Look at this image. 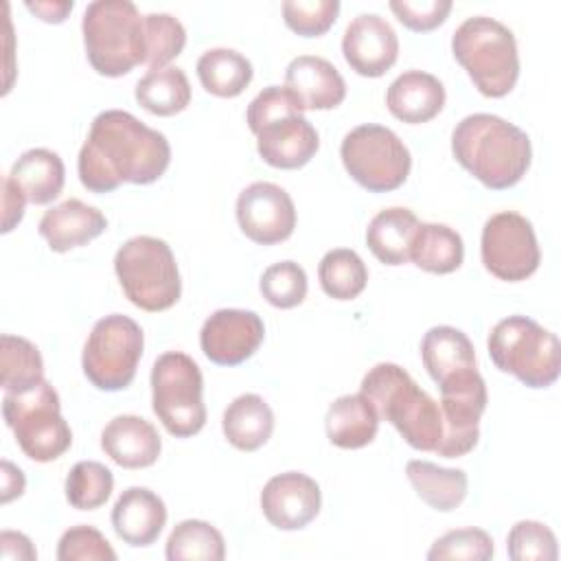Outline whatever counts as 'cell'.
<instances>
[{
    "mask_svg": "<svg viewBox=\"0 0 561 561\" xmlns=\"http://www.w3.org/2000/svg\"><path fill=\"white\" fill-rule=\"evenodd\" d=\"M337 0H285L283 18L285 24L302 37L324 35L337 20Z\"/></svg>",
    "mask_w": 561,
    "mask_h": 561,
    "instance_id": "cell-40",
    "label": "cell"
},
{
    "mask_svg": "<svg viewBox=\"0 0 561 561\" xmlns=\"http://www.w3.org/2000/svg\"><path fill=\"white\" fill-rule=\"evenodd\" d=\"M169 561H221L226 557L224 535L204 519L180 522L164 550Z\"/></svg>",
    "mask_w": 561,
    "mask_h": 561,
    "instance_id": "cell-33",
    "label": "cell"
},
{
    "mask_svg": "<svg viewBox=\"0 0 561 561\" xmlns=\"http://www.w3.org/2000/svg\"><path fill=\"white\" fill-rule=\"evenodd\" d=\"M72 0H64V2H26V9L28 11H33L39 20H44V22H55V24H59V22H64L66 20V15L72 11Z\"/></svg>",
    "mask_w": 561,
    "mask_h": 561,
    "instance_id": "cell-47",
    "label": "cell"
},
{
    "mask_svg": "<svg viewBox=\"0 0 561 561\" xmlns=\"http://www.w3.org/2000/svg\"><path fill=\"white\" fill-rule=\"evenodd\" d=\"M493 557V539L482 528H458L438 537L430 552V561L445 559H467V561H486Z\"/></svg>",
    "mask_w": 561,
    "mask_h": 561,
    "instance_id": "cell-41",
    "label": "cell"
},
{
    "mask_svg": "<svg viewBox=\"0 0 561 561\" xmlns=\"http://www.w3.org/2000/svg\"><path fill=\"white\" fill-rule=\"evenodd\" d=\"M322 493L313 478L300 471H285L270 478L261 491L265 519L280 530H300L320 513Z\"/></svg>",
    "mask_w": 561,
    "mask_h": 561,
    "instance_id": "cell-17",
    "label": "cell"
},
{
    "mask_svg": "<svg viewBox=\"0 0 561 561\" xmlns=\"http://www.w3.org/2000/svg\"><path fill=\"white\" fill-rule=\"evenodd\" d=\"M307 274L294 261H278L272 263L259 283L263 298L276 309H291L298 307L307 296Z\"/></svg>",
    "mask_w": 561,
    "mask_h": 561,
    "instance_id": "cell-38",
    "label": "cell"
},
{
    "mask_svg": "<svg viewBox=\"0 0 561 561\" xmlns=\"http://www.w3.org/2000/svg\"><path fill=\"white\" fill-rule=\"evenodd\" d=\"M221 430L228 443L241 451H256L274 432V412L259 394H239L224 410Z\"/></svg>",
    "mask_w": 561,
    "mask_h": 561,
    "instance_id": "cell-27",
    "label": "cell"
},
{
    "mask_svg": "<svg viewBox=\"0 0 561 561\" xmlns=\"http://www.w3.org/2000/svg\"><path fill=\"white\" fill-rule=\"evenodd\" d=\"M134 96L140 107L156 116H173L191 103V83L182 68L164 66L138 79Z\"/></svg>",
    "mask_w": 561,
    "mask_h": 561,
    "instance_id": "cell-32",
    "label": "cell"
},
{
    "mask_svg": "<svg viewBox=\"0 0 561 561\" xmlns=\"http://www.w3.org/2000/svg\"><path fill=\"white\" fill-rule=\"evenodd\" d=\"M167 524V506L158 493L147 486L125 489L114 508L112 526L118 539L131 548L151 546Z\"/></svg>",
    "mask_w": 561,
    "mask_h": 561,
    "instance_id": "cell-20",
    "label": "cell"
},
{
    "mask_svg": "<svg viewBox=\"0 0 561 561\" xmlns=\"http://www.w3.org/2000/svg\"><path fill=\"white\" fill-rule=\"evenodd\" d=\"M2 504H9L11 500L20 497L24 493L26 480L20 467H15L9 460H2Z\"/></svg>",
    "mask_w": 561,
    "mask_h": 561,
    "instance_id": "cell-46",
    "label": "cell"
},
{
    "mask_svg": "<svg viewBox=\"0 0 561 561\" xmlns=\"http://www.w3.org/2000/svg\"><path fill=\"white\" fill-rule=\"evenodd\" d=\"M285 88L302 110H333L346 99L344 77L331 61L316 55H298L289 61Z\"/></svg>",
    "mask_w": 561,
    "mask_h": 561,
    "instance_id": "cell-19",
    "label": "cell"
},
{
    "mask_svg": "<svg viewBox=\"0 0 561 561\" xmlns=\"http://www.w3.org/2000/svg\"><path fill=\"white\" fill-rule=\"evenodd\" d=\"M66 500L72 508L94 511L103 506L114 489L112 471L96 460L77 462L66 476Z\"/></svg>",
    "mask_w": 561,
    "mask_h": 561,
    "instance_id": "cell-36",
    "label": "cell"
},
{
    "mask_svg": "<svg viewBox=\"0 0 561 561\" xmlns=\"http://www.w3.org/2000/svg\"><path fill=\"white\" fill-rule=\"evenodd\" d=\"M451 53L467 70L480 94L506 96L519 77V53L515 35L502 22L473 15L451 35Z\"/></svg>",
    "mask_w": 561,
    "mask_h": 561,
    "instance_id": "cell-6",
    "label": "cell"
},
{
    "mask_svg": "<svg viewBox=\"0 0 561 561\" xmlns=\"http://www.w3.org/2000/svg\"><path fill=\"white\" fill-rule=\"evenodd\" d=\"M245 121L256 136L259 156L274 169H300L320 147L316 127L285 85L263 88L250 101Z\"/></svg>",
    "mask_w": 561,
    "mask_h": 561,
    "instance_id": "cell-4",
    "label": "cell"
},
{
    "mask_svg": "<svg viewBox=\"0 0 561 561\" xmlns=\"http://www.w3.org/2000/svg\"><path fill=\"white\" fill-rule=\"evenodd\" d=\"M241 232L261 245H274L291 237L296 206L289 193L274 182H252L237 197Z\"/></svg>",
    "mask_w": 561,
    "mask_h": 561,
    "instance_id": "cell-15",
    "label": "cell"
},
{
    "mask_svg": "<svg viewBox=\"0 0 561 561\" xmlns=\"http://www.w3.org/2000/svg\"><path fill=\"white\" fill-rule=\"evenodd\" d=\"M9 178L24 193L26 202L39 206L59 197L66 182V169L59 153L37 147L24 151L13 162Z\"/></svg>",
    "mask_w": 561,
    "mask_h": 561,
    "instance_id": "cell-26",
    "label": "cell"
},
{
    "mask_svg": "<svg viewBox=\"0 0 561 561\" xmlns=\"http://www.w3.org/2000/svg\"><path fill=\"white\" fill-rule=\"evenodd\" d=\"M2 416L24 456L35 462L57 460L72 445L59 394L46 379L22 392H4Z\"/></svg>",
    "mask_w": 561,
    "mask_h": 561,
    "instance_id": "cell-9",
    "label": "cell"
},
{
    "mask_svg": "<svg viewBox=\"0 0 561 561\" xmlns=\"http://www.w3.org/2000/svg\"><path fill=\"white\" fill-rule=\"evenodd\" d=\"M318 278L327 296L335 300H353L368 283V270L355 250L335 248L320 259Z\"/></svg>",
    "mask_w": 561,
    "mask_h": 561,
    "instance_id": "cell-35",
    "label": "cell"
},
{
    "mask_svg": "<svg viewBox=\"0 0 561 561\" xmlns=\"http://www.w3.org/2000/svg\"><path fill=\"white\" fill-rule=\"evenodd\" d=\"M123 294L142 311L171 309L182 294V278L167 241L149 234L127 239L114 256Z\"/></svg>",
    "mask_w": 561,
    "mask_h": 561,
    "instance_id": "cell-8",
    "label": "cell"
},
{
    "mask_svg": "<svg viewBox=\"0 0 561 561\" xmlns=\"http://www.w3.org/2000/svg\"><path fill=\"white\" fill-rule=\"evenodd\" d=\"M405 476L416 495L436 511H454L467 497V473L462 469L438 467L430 460H410Z\"/></svg>",
    "mask_w": 561,
    "mask_h": 561,
    "instance_id": "cell-29",
    "label": "cell"
},
{
    "mask_svg": "<svg viewBox=\"0 0 561 561\" xmlns=\"http://www.w3.org/2000/svg\"><path fill=\"white\" fill-rule=\"evenodd\" d=\"M186 44V31L171 13H147L145 15V64L156 70L164 68L175 59Z\"/></svg>",
    "mask_w": 561,
    "mask_h": 561,
    "instance_id": "cell-37",
    "label": "cell"
},
{
    "mask_svg": "<svg viewBox=\"0 0 561 561\" xmlns=\"http://www.w3.org/2000/svg\"><path fill=\"white\" fill-rule=\"evenodd\" d=\"M101 447L118 467L145 469L158 460L162 440L147 419L118 414L103 427Z\"/></svg>",
    "mask_w": 561,
    "mask_h": 561,
    "instance_id": "cell-21",
    "label": "cell"
},
{
    "mask_svg": "<svg viewBox=\"0 0 561 561\" xmlns=\"http://www.w3.org/2000/svg\"><path fill=\"white\" fill-rule=\"evenodd\" d=\"M390 11L397 15V20L416 33H425L432 31L436 26H440L449 11H451V2L449 0H392L390 2Z\"/></svg>",
    "mask_w": 561,
    "mask_h": 561,
    "instance_id": "cell-43",
    "label": "cell"
},
{
    "mask_svg": "<svg viewBox=\"0 0 561 561\" xmlns=\"http://www.w3.org/2000/svg\"><path fill=\"white\" fill-rule=\"evenodd\" d=\"M421 359L427 375L440 383L447 377L476 368V351L471 340L456 327H432L421 340Z\"/></svg>",
    "mask_w": 561,
    "mask_h": 561,
    "instance_id": "cell-28",
    "label": "cell"
},
{
    "mask_svg": "<svg viewBox=\"0 0 561 561\" xmlns=\"http://www.w3.org/2000/svg\"><path fill=\"white\" fill-rule=\"evenodd\" d=\"M142 346V329L136 320L123 313L105 316L94 322L85 340L81 355L83 375L99 390H123L136 377Z\"/></svg>",
    "mask_w": 561,
    "mask_h": 561,
    "instance_id": "cell-12",
    "label": "cell"
},
{
    "mask_svg": "<svg viewBox=\"0 0 561 561\" xmlns=\"http://www.w3.org/2000/svg\"><path fill=\"white\" fill-rule=\"evenodd\" d=\"M90 66L103 77H123L145 64V15L129 0H94L81 20Z\"/></svg>",
    "mask_w": 561,
    "mask_h": 561,
    "instance_id": "cell-5",
    "label": "cell"
},
{
    "mask_svg": "<svg viewBox=\"0 0 561 561\" xmlns=\"http://www.w3.org/2000/svg\"><path fill=\"white\" fill-rule=\"evenodd\" d=\"M329 440L340 449H359L375 440L379 416L373 403L362 394L337 397L324 416Z\"/></svg>",
    "mask_w": 561,
    "mask_h": 561,
    "instance_id": "cell-24",
    "label": "cell"
},
{
    "mask_svg": "<svg viewBox=\"0 0 561 561\" xmlns=\"http://www.w3.org/2000/svg\"><path fill=\"white\" fill-rule=\"evenodd\" d=\"M0 379L4 392H22L44 379V362L33 342L4 333L0 337Z\"/></svg>",
    "mask_w": 561,
    "mask_h": 561,
    "instance_id": "cell-34",
    "label": "cell"
},
{
    "mask_svg": "<svg viewBox=\"0 0 561 561\" xmlns=\"http://www.w3.org/2000/svg\"><path fill=\"white\" fill-rule=\"evenodd\" d=\"M443 438L434 454L460 458L469 454L480 438V416L486 408V386L478 368H467L438 383Z\"/></svg>",
    "mask_w": 561,
    "mask_h": 561,
    "instance_id": "cell-14",
    "label": "cell"
},
{
    "mask_svg": "<svg viewBox=\"0 0 561 561\" xmlns=\"http://www.w3.org/2000/svg\"><path fill=\"white\" fill-rule=\"evenodd\" d=\"M480 256L495 278L508 283L526 280L541 263L533 224L513 210L491 215L482 228Z\"/></svg>",
    "mask_w": 561,
    "mask_h": 561,
    "instance_id": "cell-13",
    "label": "cell"
},
{
    "mask_svg": "<svg viewBox=\"0 0 561 561\" xmlns=\"http://www.w3.org/2000/svg\"><path fill=\"white\" fill-rule=\"evenodd\" d=\"M359 392L373 403L377 416L388 421L410 447L436 451L443 438L440 405L408 370L392 362L375 364L364 375Z\"/></svg>",
    "mask_w": 561,
    "mask_h": 561,
    "instance_id": "cell-3",
    "label": "cell"
},
{
    "mask_svg": "<svg viewBox=\"0 0 561 561\" xmlns=\"http://www.w3.org/2000/svg\"><path fill=\"white\" fill-rule=\"evenodd\" d=\"M59 561H114L116 552L94 526L79 524L68 528L57 543Z\"/></svg>",
    "mask_w": 561,
    "mask_h": 561,
    "instance_id": "cell-42",
    "label": "cell"
},
{
    "mask_svg": "<svg viewBox=\"0 0 561 561\" xmlns=\"http://www.w3.org/2000/svg\"><path fill=\"white\" fill-rule=\"evenodd\" d=\"M24 193L11 182L9 175L2 178V232H11L24 217Z\"/></svg>",
    "mask_w": 561,
    "mask_h": 561,
    "instance_id": "cell-44",
    "label": "cell"
},
{
    "mask_svg": "<svg viewBox=\"0 0 561 561\" xmlns=\"http://www.w3.org/2000/svg\"><path fill=\"white\" fill-rule=\"evenodd\" d=\"M465 243L462 237L445 224H419L410 261L430 274H449L462 265Z\"/></svg>",
    "mask_w": 561,
    "mask_h": 561,
    "instance_id": "cell-30",
    "label": "cell"
},
{
    "mask_svg": "<svg viewBox=\"0 0 561 561\" xmlns=\"http://www.w3.org/2000/svg\"><path fill=\"white\" fill-rule=\"evenodd\" d=\"M169 162L171 147L162 131L147 127L125 110H105L90 125L77 169L88 191L110 193L123 182H156Z\"/></svg>",
    "mask_w": 561,
    "mask_h": 561,
    "instance_id": "cell-1",
    "label": "cell"
},
{
    "mask_svg": "<svg viewBox=\"0 0 561 561\" xmlns=\"http://www.w3.org/2000/svg\"><path fill=\"white\" fill-rule=\"evenodd\" d=\"M451 153L462 169L493 191L515 186L533 158L528 134L486 112L469 114L454 127Z\"/></svg>",
    "mask_w": 561,
    "mask_h": 561,
    "instance_id": "cell-2",
    "label": "cell"
},
{
    "mask_svg": "<svg viewBox=\"0 0 561 561\" xmlns=\"http://www.w3.org/2000/svg\"><path fill=\"white\" fill-rule=\"evenodd\" d=\"M390 114L408 125H421L438 116L445 105V88L438 77L423 70H405L386 92Z\"/></svg>",
    "mask_w": 561,
    "mask_h": 561,
    "instance_id": "cell-23",
    "label": "cell"
},
{
    "mask_svg": "<svg viewBox=\"0 0 561 561\" xmlns=\"http://www.w3.org/2000/svg\"><path fill=\"white\" fill-rule=\"evenodd\" d=\"M37 228L53 252H68L96 239L107 228V219L99 208L70 197L46 210Z\"/></svg>",
    "mask_w": 561,
    "mask_h": 561,
    "instance_id": "cell-22",
    "label": "cell"
},
{
    "mask_svg": "<svg viewBox=\"0 0 561 561\" xmlns=\"http://www.w3.org/2000/svg\"><path fill=\"white\" fill-rule=\"evenodd\" d=\"M489 357L528 388H548L561 373V346L552 331L526 316H508L489 333Z\"/></svg>",
    "mask_w": 561,
    "mask_h": 561,
    "instance_id": "cell-7",
    "label": "cell"
},
{
    "mask_svg": "<svg viewBox=\"0 0 561 561\" xmlns=\"http://www.w3.org/2000/svg\"><path fill=\"white\" fill-rule=\"evenodd\" d=\"M195 68L202 88L221 99L239 96L252 81L250 59L232 48H210L202 53Z\"/></svg>",
    "mask_w": 561,
    "mask_h": 561,
    "instance_id": "cell-31",
    "label": "cell"
},
{
    "mask_svg": "<svg viewBox=\"0 0 561 561\" xmlns=\"http://www.w3.org/2000/svg\"><path fill=\"white\" fill-rule=\"evenodd\" d=\"M0 557L2 559H18V561H35L37 550L33 548L31 539L15 530H2L0 535Z\"/></svg>",
    "mask_w": 561,
    "mask_h": 561,
    "instance_id": "cell-45",
    "label": "cell"
},
{
    "mask_svg": "<svg viewBox=\"0 0 561 561\" xmlns=\"http://www.w3.org/2000/svg\"><path fill=\"white\" fill-rule=\"evenodd\" d=\"M506 552L513 561H554L559 557L554 533L533 519H522L508 530Z\"/></svg>",
    "mask_w": 561,
    "mask_h": 561,
    "instance_id": "cell-39",
    "label": "cell"
},
{
    "mask_svg": "<svg viewBox=\"0 0 561 561\" xmlns=\"http://www.w3.org/2000/svg\"><path fill=\"white\" fill-rule=\"evenodd\" d=\"M199 366L180 351L162 353L151 368V408L175 438L197 434L206 423Z\"/></svg>",
    "mask_w": 561,
    "mask_h": 561,
    "instance_id": "cell-10",
    "label": "cell"
},
{
    "mask_svg": "<svg viewBox=\"0 0 561 561\" xmlns=\"http://www.w3.org/2000/svg\"><path fill=\"white\" fill-rule=\"evenodd\" d=\"M265 337L259 313L248 309H217L199 331L204 355L217 366H239L250 359Z\"/></svg>",
    "mask_w": 561,
    "mask_h": 561,
    "instance_id": "cell-16",
    "label": "cell"
},
{
    "mask_svg": "<svg viewBox=\"0 0 561 561\" xmlns=\"http://www.w3.org/2000/svg\"><path fill=\"white\" fill-rule=\"evenodd\" d=\"M340 158L346 173L370 193L399 188L412 169L403 140L390 127L375 123L351 129L340 145Z\"/></svg>",
    "mask_w": 561,
    "mask_h": 561,
    "instance_id": "cell-11",
    "label": "cell"
},
{
    "mask_svg": "<svg viewBox=\"0 0 561 561\" xmlns=\"http://www.w3.org/2000/svg\"><path fill=\"white\" fill-rule=\"evenodd\" d=\"M342 55L351 70L375 79L394 66L399 55V37L390 22L381 15L359 13L344 31Z\"/></svg>",
    "mask_w": 561,
    "mask_h": 561,
    "instance_id": "cell-18",
    "label": "cell"
},
{
    "mask_svg": "<svg viewBox=\"0 0 561 561\" xmlns=\"http://www.w3.org/2000/svg\"><path fill=\"white\" fill-rule=\"evenodd\" d=\"M419 224L421 221L410 208H383L370 219L366 228V245L381 263L403 265L410 261V248Z\"/></svg>",
    "mask_w": 561,
    "mask_h": 561,
    "instance_id": "cell-25",
    "label": "cell"
}]
</instances>
